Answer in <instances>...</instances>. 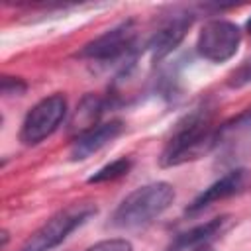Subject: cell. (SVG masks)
Here are the masks:
<instances>
[{
  "label": "cell",
  "instance_id": "obj_3",
  "mask_svg": "<svg viewBox=\"0 0 251 251\" xmlns=\"http://www.w3.org/2000/svg\"><path fill=\"white\" fill-rule=\"evenodd\" d=\"M96 214V206L90 202H76L67 206L49 218L39 229H35L20 247V251H51L61 245L76 227L84 226Z\"/></svg>",
  "mask_w": 251,
  "mask_h": 251
},
{
  "label": "cell",
  "instance_id": "obj_5",
  "mask_svg": "<svg viewBox=\"0 0 251 251\" xmlns=\"http://www.w3.org/2000/svg\"><path fill=\"white\" fill-rule=\"evenodd\" d=\"M67 116V100L63 94H51L39 100L24 118L20 127V141L24 145H37L51 137Z\"/></svg>",
  "mask_w": 251,
  "mask_h": 251
},
{
  "label": "cell",
  "instance_id": "obj_10",
  "mask_svg": "<svg viewBox=\"0 0 251 251\" xmlns=\"http://www.w3.org/2000/svg\"><path fill=\"white\" fill-rule=\"evenodd\" d=\"M227 226V216H220L214 218L206 224L194 226L188 231H182L175 237V241L169 245L167 251H190V249H198L202 245H208L210 239H214L216 235H220Z\"/></svg>",
  "mask_w": 251,
  "mask_h": 251
},
{
  "label": "cell",
  "instance_id": "obj_15",
  "mask_svg": "<svg viewBox=\"0 0 251 251\" xmlns=\"http://www.w3.org/2000/svg\"><path fill=\"white\" fill-rule=\"evenodd\" d=\"M196 251H212V247H210V245H202V247H198Z\"/></svg>",
  "mask_w": 251,
  "mask_h": 251
},
{
  "label": "cell",
  "instance_id": "obj_9",
  "mask_svg": "<svg viewBox=\"0 0 251 251\" xmlns=\"http://www.w3.org/2000/svg\"><path fill=\"white\" fill-rule=\"evenodd\" d=\"M124 129V124L120 120H110L104 124H98L86 131H82L80 135L75 137L73 145H71V159L73 161H82L88 159L90 155L98 153L102 147H106L108 143H112Z\"/></svg>",
  "mask_w": 251,
  "mask_h": 251
},
{
  "label": "cell",
  "instance_id": "obj_13",
  "mask_svg": "<svg viewBox=\"0 0 251 251\" xmlns=\"http://www.w3.org/2000/svg\"><path fill=\"white\" fill-rule=\"evenodd\" d=\"M27 88L25 80L20 78V76H10V75H4L2 76V84H0V90L4 96H20L24 94Z\"/></svg>",
  "mask_w": 251,
  "mask_h": 251
},
{
  "label": "cell",
  "instance_id": "obj_17",
  "mask_svg": "<svg viewBox=\"0 0 251 251\" xmlns=\"http://www.w3.org/2000/svg\"><path fill=\"white\" fill-rule=\"evenodd\" d=\"M249 78H251V73H249Z\"/></svg>",
  "mask_w": 251,
  "mask_h": 251
},
{
  "label": "cell",
  "instance_id": "obj_12",
  "mask_svg": "<svg viewBox=\"0 0 251 251\" xmlns=\"http://www.w3.org/2000/svg\"><path fill=\"white\" fill-rule=\"evenodd\" d=\"M131 165H133V163H131L129 157H120V159H116V161L104 165L102 169H98V171L88 178V182H90V184H98V182H110V180H116V178L127 175L129 169H131Z\"/></svg>",
  "mask_w": 251,
  "mask_h": 251
},
{
  "label": "cell",
  "instance_id": "obj_11",
  "mask_svg": "<svg viewBox=\"0 0 251 251\" xmlns=\"http://www.w3.org/2000/svg\"><path fill=\"white\" fill-rule=\"evenodd\" d=\"M104 112V100L98 96H86L82 98L80 106L76 108V114L71 122V126L75 129H78V135L94 126H98V118Z\"/></svg>",
  "mask_w": 251,
  "mask_h": 251
},
{
  "label": "cell",
  "instance_id": "obj_1",
  "mask_svg": "<svg viewBox=\"0 0 251 251\" xmlns=\"http://www.w3.org/2000/svg\"><path fill=\"white\" fill-rule=\"evenodd\" d=\"M220 129L212 122V114L196 110L176 124L173 135L163 147L159 157L161 167H176L206 155L218 143Z\"/></svg>",
  "mask_w": 251,
  "mask_h": 251
},
{
  "label": "cell",
  "instance_id": "obj_8",
  "mask_svg": "<svg viewBox=\"0 0 251 251\" xmlns=\"http://www.w3.org/2000/svg\"><path fill=\"white\" fill-rule=\"evenodd\" d=\"M192 20H194L192 14H186V12L184 14H175L153 33V37L147 43V49H149L153 61L165 59L167 55H171L182 43L186 31L192 25Z\"/></svg>",
  "mask_w": 251,
  "mask_h": 251
},
{
  "label": "cell",
  "instance_id": "obj_4",
  "mask_svg": "<svg viewBox=\"0 0 251 251\" xmlns=\"http://www.w3.org/2000/svg\"><path fill=\"white\" fill-rule=\"evenodd\" d=\"M135 43H137V29L133 22H124L102 35L94 37L88 41L80 51L78 57L96 65H112V63H122L131 61L135 53Z\"/></svg>",
  "mask_w": 251,
  "mask_h": 251
},
{
  "label": "cell",
  "instance_id": "obj_6",
  "mask_svg": "<svg viewBox=\"0 0 251 251\" xmlns=\"http://www.w3.org/2000/svg\"><path fill=\"white\" fill-rule=\"evenodd\" d=\"M239 43L241 29L237 24L229 20H210L198 33L196 51L210 63H226L237 53Z\"/></svg>",
  "mask_w": 251,
  "mask_h": 251
},
{
  "label": "cell",
  "instance_id": "obj_14",
  "mask_svg": "<svg viewBox=\"0 0 251 251\" xmlns=\"http://www.w3.org/2000/svg\"><path fill=\"white\" fill-rule=\"evenodd\" d=\"M86 251H133V247H131V243H129L127 239L114 237V239L98 241V243H94L92 247H88Z\"/></svg>",
  "mask_w": 251,
  "mask_h": 251
},
{
  "label": "cell",
  "instance_id": "obj_7",
  "mask_svg": "<svg viewBox=\"0 0 251 251\" xmlns=\"http://www.w3.org/2000/svg\"><path fill=\"white\" fill-rule=\"evenodd\" d=\"M251 180V173L247 169H233L229 173H226L224 176H220L218 180H214L208 188H204L186 208V214H198L202 212L204 208L220 202V200H226L229 196H235L239 192L245 190V186L249 184Z\"/></svg>",
  "mask_w": 251,
  "mask_h": 251
},
{
  "label": "cell",
  "instance_id": "obj_2",
  "mask_svg": "<svg viewBox=\"0 0 251 251\" xmlns=\"http://www.w3.org/2000/svg\"><path fill=\"white\" fill-rule=\"evenodd\" d=\"M175 202V188L165 180L143 184L129 192L114 210L112 226L122 229H137L151 224Z\"/></svg>",
  "mask_w": 251,
  "mask_h": 251
},
{
  "label": "cell",
  "instance_id": "obj_16",
  "mask_svg": "<svg viewBox=\"0 0 251 251\" xmlns=\"http://www.w3.org/2000/svg\"><path fill=\"white\" fill-rule=\"evenodd\" d=\"M245 27H247V31H249V35H251V18L247 20V24H245Z\"/></svg>",
  "mask_w": 251,
  "mask_h": 251
}]
</instances>
